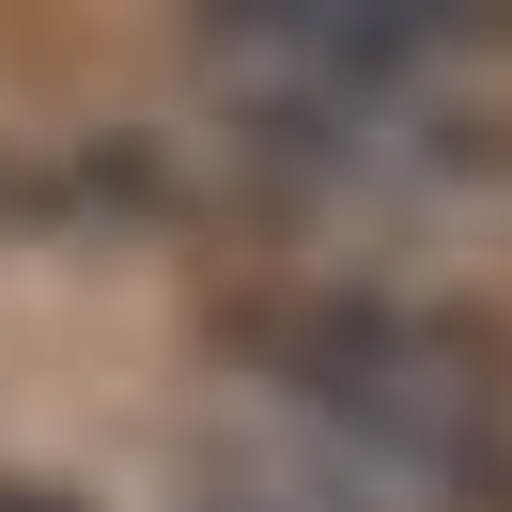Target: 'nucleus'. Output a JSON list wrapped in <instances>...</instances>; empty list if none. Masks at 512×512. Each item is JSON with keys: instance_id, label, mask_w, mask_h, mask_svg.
Listing matches in <instances>:
<instances>
[{"instance_id": "f257e3e1", "label": "nucleus", "mask_w": 512, "mask_h": 512, "mask_svg": "<svg viewBox=\"0 0 512 512\" xmlns=\"http://www.w3.org/2000/svg\"><path fill=\"white\" fill-rule=\"evenodd\" d=\"M249 373L280 388L311 435L342 450H404V466H497V419H512V357L481 342L466 311H419V295H264L249 326Z\"/></svg>"}, {"instance_id": "f03ea898", "label": "nucleus", "mask_w": 512, "mask_h": 512, "mask_svg": "<svg viewBox=\"0 0 512 512\" xmlns=\"http://www.w3.org/2000/svg\"><path fill=\"white\" fill-rule=\"evenodd\" d=\"M0 512H94V497H63V481H32V466H0Z\"/></svg>"}]
</instances>
